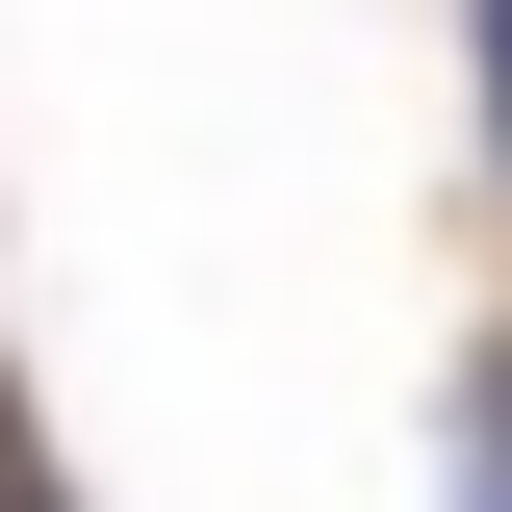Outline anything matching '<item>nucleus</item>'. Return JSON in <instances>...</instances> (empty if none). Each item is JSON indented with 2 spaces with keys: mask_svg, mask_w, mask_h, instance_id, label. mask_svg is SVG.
I'll return each instance as SVG.
<instances>
[{
  "mask_svg": "<svg viewBox=\"0 0 512 512\" xmlns=\"http://www.w3.org/2000/svg\"><path fill=\"white\" fill-rule=\"evenodd\" d=\"M487 180H512V0H487Z\"/></svg>",
  "mask_w": 512,
  "mask_h": 512,
  "instance_id": "f257e3e1",
  "label": "nucleus"
},
{
  "mask_svg": "<svg viewBox=\"0 0 512 512\" xmlns=\"http://www.w3.org/2000/svg\"><path fill=\"white\" fill-rule=\"evenodd\" d=\"M461 461H487V487H512V359H487V436H461Z\"/></svg>",
  "mask_w": 512,
  "mask_h": 512,
  "instance_id": "f03ea898",
  "label": "nucleus"
}]
</instances>
